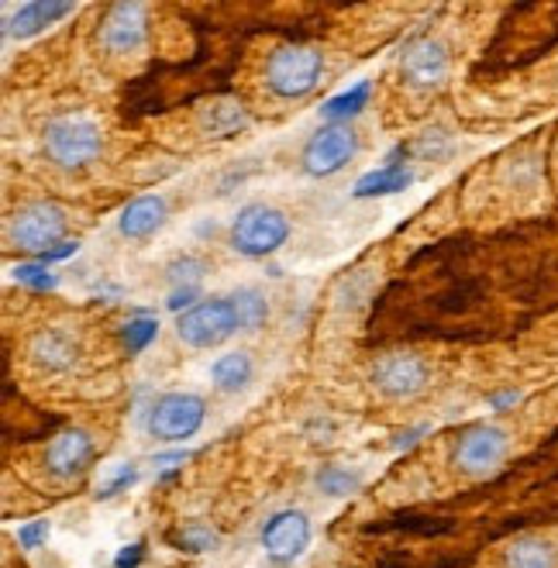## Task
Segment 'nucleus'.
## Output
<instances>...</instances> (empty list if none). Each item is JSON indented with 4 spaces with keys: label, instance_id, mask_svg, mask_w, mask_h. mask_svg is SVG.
Returning <instances> with one entry per match:
<instances>
[{
    "label": "nucleus",
    "instance_id": "obj_11",
    "mask_svg": "<svg viewBox=\"0 0 558 568\" xmlns=\"http://www.w3.org/2000/svg\"><path fill=\"white\" fill-rule=\"evenodd\" d=\"M311 545V517L304 510H276L262 524V551L273 565H293Z\"/></svg>",
    "mask_w": 558,
    "mask_h": 568
},
{
    "label": "nucleus",
    "instance_id": "obj_26",
    "mask_svg": "<svg viewBox=\"0 0 558 568\" xmlns=\"http://www.w3.org/2000/svg\"><path fill=\"white\" fill-rule=\"evenodd\" d=\"M14 280L21 286H28V290H39V293L59 286L55 273H49V265H42V262H21V265H14Z\"/></svg>",
    "mask_w": 558,
    "mask_h": 568
},
{
    "label": "nucleus",
    "instance_id": "obj_23",
    "mask_svg": "<svg viewBox=\"0 0 558 568\" xmlns=\"http://www.w3.org/2000/svg\"><path fill=\"white\" fill-rule=\"evenodd\" d=\"M155 338H159V321L149 317V314L131 317V321H124V327H121V345H124L128 355L145 352Z\"/></svg>",
    "mask_w": 558,
    "mask_h": 568
},
{
    "label": "nucleus",
    "instance_id": "obj_13",
    "mask_svg": "<svg viewBox=\"0 0 558 568\" xmlns=\"http://www.w3.org/2000/svg\"><path fill=\"white\" fill-rule=\"evenodd\" d=\"M448 49L438 39H420L414 45H407L404 59H400V77L410 90H438L448 77Z\"/></svg>",
    "mask_w": 558,
    "mask_h": 568
},
{
    "label": "nucleus",
    "instance_id": "obj_35",
    "mask_svg": "<svg viewBox=\"0 0 558 568\" xmlns=\"http://www.w3.org/2000/svg\"><path fill=\"white\" fill-rule=\"evenodd\" d=\"M424 430H428V427H410V430H404V434H400V442H397V448H410Z\"/></svg>",
    "mask_w": 558,
    "mask_h": 568
},
{
    "label": "nucleus",
    "instance_id": "obj_5",
    "mask_svg": "<svg viewBox=\"0 0 558 568\" xmlns=\"http://www.w3.org/2000/svg\"><path fill=\"white\" fill-rule=\"evenodd\" d=\"M204 420H207V399L196 393H186V389H173V393H162L152 399L145 424L155 442L180 445V442L193 438V434L204 427Z\"/></svg>",
    "mask_w": 558,
    "mask_h": 568
},
{
    "label": "nucleus",
    "instance_id": "obj_32",
    "mask_svg": "<svg viewBox=\"0 0 558 568\" xmlns=\"http://www.w3.org/2000/svg\"><path fill=\"white\" fill-rule=\"evenodd\" d=\"M145 558V545L142 541H135V545H128V548H121L118 551V558H114V568H139V561Z\"/></svg>",
    "mask_w": 558,
    "mask_h": 568
},
{
    "label": "nucleus",
    "instance_id": "obj_18",
    "mask_svg": "<svg viewBox=\"0 0 558 568\" xmlns=\"http://www.w3.org/2000/svg\"><path fill=\"white\" fill-rule=\"evenodd\" d=\"M369 97H373V83L358 80L355 87H348V90H342L335 97H327L324 104H321V118L327 124H348L352 118H358L369 108Z\"/></svg>",
    "mask_w": 558,
    "mask_h": 568
},
{
    "label": "nucleus",
    "instance_id": "obj_14",
    "mask_svg": "<svg viewBox=\"0 0 558 568\" xmlns=\"http://www.w3.org/2000/svg\"><path fill=\"white\" fill-rule=\"evenodd\" d=\"M28 355L45 373H65V369H73L80 358V338L65 327H45L31 338Z\"/></svg>",
    "mask_w": 558,
    "mask_h": 568
},
{
    "label": "nucleus",
    "instance_id": "obj_24",
    "mask_svg": "<svg viewBox=\"0 0 558 568\" xmlns=\"http://www.w3.org/2000/svg\"><path fill=\"white\" fill-rule=\"evenodd\" d=\"M207 273H211V265L201 255H180L166 265V280L173 283V290L176 286H196V280L207 276Z\"/></svg>",
    "mask_w": 558,
    "mask_h": 568
},
{
    "label": "nucleus",
    "instance_id": "obj_7",
    "mask_svg": "<svg viewBox=\"0 0 558 568\" xmlns=\"http://www.w3.org/2000/svg\"><path fill=\"white\" fill-rule=\"evenodd\" d=\"M510 452V438L507 430L497 427V424H473L458 434V442L452 448V462L458 473L466 476H489L497 469V465L507 458Z\"/></svg>",
    "mask_w": 558,
    "mask_h": 568
},
{
    "label": "nucleus",
    "instance_id": "obj_22",
    "mask_svg": "<svg viewBox=\"0 0 558 568\" xmlns=\"http://www.w3.org/2000/svg\"><path fill=\"white\" fill-rule=\"evenodd\" d=\"M232 300H235V311H239V324H242V331H258L262 324L270 321V300L262 296L255 286H242V290H235L232 293Z\"/></svg>",
    "mask_w": 558,
    "mask_h": 568
},
{
    "label": "nucleus",
    "instance_id": "obj_27",
    "mask_svg": "<svg viewBox=\"0 0 558 568\" xmlns=\"http://www.w3.org/2000/svg\"><path fill=\"white\" fill-rule=\"evenodd\" d=\"M176 545L183 551H214L217 548V534L207 530L204 524H186L176 530Z\"/></svg>",
    "mask_w": 558,
    "mask_h": 568
},
{
    "label": "nucleus",
    "instance_id": "obj_30",
    "mask_svg": "<svg viewBox=\"0 0 558 568\" xmlns=\"http://www.w3.org/2000/svg\"><path fill=\"white\" fill-rule=\"evenodd\" d=\"M196 304H201V290H196V286H176L173 293H170V300H166V307L170 311H190V307H196Z\"/></svg>",
    "mask_w": 558,
    "mask_h": 568
},
{
    "label": "nucleus",
    "instance_id": "obj_29",
    "mask_svg": "<svg viewBox=\"0 0 558 568\" xmlns=\"http://www.w3.org/2000/svg\"><path fill=\"white\" fill-rule=\"evenodd\" d=\"M49 541V520H31L24 527H18V545L24 551H35Z\"/></svg>",
    "mask_w": 558,
    "mask_h": 568
},
{
    "label": "nucleus",
    "instance_id": "obj_15",
    "mask_svg": "<svg viewBox=\"0 0 558 568\" xmlns=\"http://www.w3.org/2000/svg\"><path fill=\"white\" fill-rule=\"evenodd\" d=\"M170 217V204H166V196H159V193H145V196H135L131 204L121 207L118 214V231L124 239L131 242H145L152 239L155 231L166 224Z\"/></svg>",
    "mask_w": 558,
    "mask_h": 568
},
{
    "label": "nucleus",
    "instance_id": "obj_25",
    "mask_svg": "<svg viewBox=\"0 0 558 568\" xmlns=\"http://www.w3.org/2000/svg\"><path fill=\"white\" fill-rule=\"evenodd\" d=\"M317 489L327 496H348L358 489V476L342 469V465H324V469L317 473Z\"/></svg>",
    "mask_w": 558,
    "mask_h": 568
},
{
    "label": "nucleus",
    "instance_id": "obj_1",
    "mask_svg": "<svg viewBox=\"0 0 558 568\" xmlns=\"http://www.w3.org/2000/svg\"><path fill=\"white\" fill-rule=\"evenodd\" d=\"M42 149L49 155L52 165L59 170H87L90 162L101 159L104 152V131L93 118H83V114H62V118H52L42 131Z\"/></svg>",
    "mask_w": 558,
    "mask_h": 568
},
{
    "label": "nucleus",
    "instance_id": "obj_36",
    "mask_svg": "<svg viewBox=\"0 0 558 568\" xmlns=\"http://www.w3.org/2000/svg\"><path fill=\"white\" fill-rule=\"evenodd\" d=\"M186 458H190V452H170V455H159L155 465H180V462H186Z\"/></svg>",
    "mask_w": 558,
    "mask_h": 568
},
{
    "label": "nucleus",
    "instance_id": "obj_3",
    "mask_svg": "<svg viewBox=\"0 0 558 568\" xmlns=\"http://www.w3.org/2000/svg\"><path fill=\"white\" fill-rule=\"evenodd\" d=\"M239 331H242V324H239V311H235L232 296L201 300L196 307H190L186 314L176 317V338L196 352H211Z\"/></svg>",
    "mask_w": 558,
    "mask_h": 568
},
{
    "label": "nucleus",
    "instance_id": "obj_10",
    "mask_svg": "<svg viewBox=\"0 0 558 568\" xmlns=\"http://www.w3.org/2000/svg\"><path fill=\"white\" fill-rule=\"evenodd\" d=\"M97 42L108 55H135L149 42V8L111 4L97 24Z\"/></svg>",
    "mask_w": 558,
    "mask_h": 568
},
{
    "label": "nucleus",
    "instance_id": "obj_8",
    "mask_svg": "<svg viewBox=\"0 0 558 568\" xmlns=\"http://www.w3.org/2000/svg\"><path fill=\"white\" fill-rule=\"evenodd\" d=\"M355 152H358V139L348 124H324L301 149V170L314 180L335 176L355 159Z\"/></svg>",
    "mask_w": 558,
    "mask_h": 568
},
{
    "label": "nucleus",
    "instance_id": "obj_2",
    "mask_svg": "<svg viewBox=\"0 0 558 568\" xmlns=\"http://www.w3.org/2000/svg\"><path fill=\"white\" fill-rule=\"evenodd\" d=\"M324 77V52L314 45H280L266 59V90L276 100H301Z\"/></svg>",
    "mask_w": 558,
    "mask_h": 568
},
{
    "label": "nucleus",
    "instance_id": "obj_16",
    "mask_svg": "<svg viewBox=\"0 0 558 568\" xmlns=\"http://www.w3.org/2000/svg\"><path fill=\"white\" fill-rule=\"evenodd\" d=\"M65 14H73V4H55V0H39V4H21L11 18H8V39H35L39 31L52 28L55 21H62Z\"/></svg>",
    "mask_w": 558,
    "mask_h": 568
},
{
    "label": "nucleus",
    "instance_id": "obj_33",
    "mask_svg": "<svg viewBox=\"0 0 558 568\" xmlns=\"http://www.w3.org/2000/svg\"><path fill=\"white\" fill-rule=\"evenodd\" d=\"M77 252H80V242H59L55 248L42 252L39 262H42V265H52V262H62V258H70V255H77Z\"/></svg>",
    "mask_w": 558,
    "mask_h": 568
},
{
    "label": "nucleus",
    "instance_id": "obj_20",
    "mask_svg": "<svg viewBox=\"0 0 558 568\" xmlns=\"http://www.w3.org/2000/svg\"><path fill=\"white\" fill-rule=\"evenodd\" d=\"M414 183L410 170H393V165H379V170H369L366 176H358L352 196L355 200H369V196H389V193H400Z\"/></svg>",
    "mask_w": 558,
    "mask_h": 568
},
{
    "label": "nucleus",
    "instance_id": "obj_6",
    "mask_svg": "<svg viewBox=\"0 0 558 568\" xmlns=\"http://www.w3.org/2000/svg\"><path fill=\"white\" fill-rule=\"evenodd\" d=\"M65 227H70V214H65L52 200H35V204H24L11 214L8 221V242L21 252H49L59 242H65Z\"/></svg>",
    "mask_w": 558,
    "mask_h": 568
},
{
    "label": "nucleus",
    "instance_id": "obj_34",
    "mask_svg": "<svg viewBox=\"0 0 558 568\" xmlns=\"http://www.w3.org/2000/svg\"><path fill=\"white\" fill-rule=\"evenodd\" d=\"M520 399V393L517 389H504V393H494L489 396V410H510L514 404Z\"/></svg>",
    "mask_w": 558,
    "mask_h": 568
},
{
    "label": "nucleus",
    "instance_id": "obj_4",
    "mask_svg": "<svg viewBox=\"0 0 558 568\" xmlns=\"http://www.w3.org/2000/svg\"><path fill=\"white\" fill-rule=\"evenodd\" d=\"M232 248L245 258H270L290 239V217L273 204H245L232 221Z\"/></svg>",
    "mask_w": 558,
    "mask_h": 568
},
{
    "label": "nucleus",
    "instance_id": "obj_28",
    "mask_svg": "<svg viewBox=\"0 0 558 568\" xmlns=\"http://www.w3.org/2000/svg\"><path fill=\"white\" fill-rule=\"evenodd\" d=\"M135 479H139V469H135V465H131V462L118 465V469H114L101 486H97V499H114L118 493H124Z\"/></svg>",
    "mask_w": 558,
    "mask_h": 568
},
{
    "label": "nucleus",
    "instance_id": "obj_19",
    "mask_svg": "<svg viewBox=\"0 0 558 568\" xmlns=\"http://www.w3.org/2000/svg\"><path fill=\"white\" fill-rule=\"evenodd\" d=\"M504 568H558V548L545 538H517L504 551Z\"/></svg>",
    "mask_w": 558,
    "mask_h": 568
},
{
    "label": "nucleus",
    "instance_id": "obj_21",
    "mask_svg": "<svg viewBox=\"0 0 558 568\" xmlns=\"http://www.w3.org/2000/svg\"><path fill=\"white\" fill-rule=\"evenodd\" d=\"M242 128H248V114L242 104L235 100H217L204 111V131L214 139H227V135H239Z\"/></svg>",
    "mask_w": 558,
    "mask_h": 568
},
{
    "label": "nucleus",
    "instance_id": "obj_17",
    "mask_svg": "<svg viewBox=\"0 0 558 568\" xmlns=\"http://www.w3.org/2000/svg\"><path fill=\"white\" fill-rule=\"evenodd\" d=\"M255 376V362L248 352H224L211 362V383L221 389V393H239L252 383Z\"/></svg>",
    "mask_w": 558,
    "mask_h": 568
},
{
    "label": "nucleus",
    "instance_id": "obj_9",
    "mask_svg": "<svg viewBox=\"0 0 558 568\" xmlns=\"http://www.w3.org/2000/svg\"><path fill=\"white\" fill-rule=\"evenodd\" d=\"M369 379L376 393H383L386 399H410L428 389L432 369H428V362L414 352H389L376 358Z\"/></svg>",
    "mask_w": 558,
    "mask_h": 568
},
{
    "label": "nucleus",
    "instance_id": "obj_12",
    "mask_svg": "<svg viewBox=\"0 0 558 568\" xmlns=\"http://www.w3.org/2000/svg\"><path fill=\"white\" fill-rule=\"evenodd\" d=\"M93 438L87 430L73 427V430H62L59 438H52V445L45 448V473L55 479V483H73L80 479L87 469H90V462H93Z\"/></svg>",
    "mask_w": 558,
    "mask_h": 568
},
{
    "label": "nucleus",
    "instance_id": "obj_31",
    "mask_svg": "<svg viewBox=\"0 0 558 568\" xmlns=\"http://www.w3.org/2000/svg\"><path fill=\"white\" fill-rule=\"evenodd\" d=\"M445 152V131H428V135H424L417 145H414V155H420V159H438Z\"/></svg>",
    "mask_w": 558,
    "mask_h": 568
}]
</instances>
